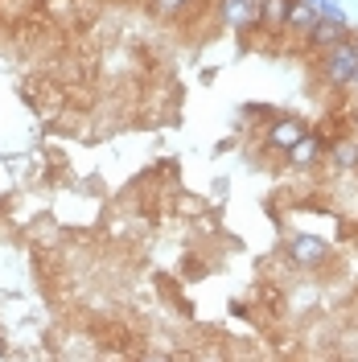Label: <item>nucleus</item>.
<instances>
[{
  "instance_id": "423d86ee",
  "label": "nucleus",
  "mask_w": 358,
  "mask_h": 362,
  "mask_svg": "<svg viewBox=\"0 0 358 362\" xmlns=\"http://www.w3.org/2000/svg\"><path fill=\"white\" fill-rule=\"evenodd\" d=\"M321 173H358V136L354 132H342L330 136V148H325V169Z\"/></svg>"
},
{
  "instance_id": "1a4fd4ad",
  "label": "nucleus",
  "mask_w": 358,
  "mask_h": 362,
  "mask_svg": "<svg viewBox=\"0 0 358 362\" xmlns=\"http://www.w3.org/2000/svg\"><path fill=\"white\" fill-rule=\"evenodd\" d=\"M194 8V0H149V13L157 17V21H178Z\"/></svg>"
},
{
  "instance_id": "9b49d317",
  "label": "nucleus",
  "mask_w": 358,
  "mask_h": 362,
  "mask_svg": "<svg viewBox=\"0 0 358 362\" xmlns=\"http://www.w3.org/2000/svg\"><path fill=\"white\" fill-rule=\"evenodd\" d=\"M342 95H346V99H350V95H358V70H354V78L346 83V90H342Z\"/></svg>"
},
{
  "instance_id": "0eeeda50",
  "label": "nucleus",
  "mask_w": 358,
  "mask_h": 362,
  "mask_svg": "<svg viewBox=\"0 0 358 362\" xmlns=\"http://www.w3.org/2000/svg\"><path fill=\"white\" fill-rule=\"evenodd\" d=\"M346 33H354V21H330V17H321V21L309 29V37H305V49H309V58H317L321 49H330L334 42H342Z\"/></svg>"
},
{
  "instance_id": "f8f14e48",
  "label": "nucleus",
  "mask_w": 358,
  "mask_h": 362,
  "mask_svg": "<svg viewBox=\"0 0 358 362\" xmlns=\"http://www.w3.org/2000/svg\"><path fill=\"white\" fill-rule=\"evenodd\" d=\"M346 132H354V136H358V112H350V119H346Z\"/></svg>"
},
{
  "instance_id": "f257e3e1",
  "label": "nucleus",
  "mask_w": 358,
  "mask_h": 362,
  "mask_svg": "<svg viewBox=\"0 0 358 362\" xmlns=\"http://www.w3.org/2000/svg\"><path fill=\"white\" fill-rule=\"evenodd\" d=\"M280 264L292 272V276H317L334 264V243L317 230H301V226H289L280 235Z\"/></svg>"
},
{
  "instance_id": "f03ea898",
  "label": "nucleus",
  "mask_w": 358,
  "mask_h": 362,
  "mask_svg": "<svg viewBox=\"0 0 358 362\" xmlns=\"http://www.w3.org/2000/svg\"><path fill=\"white\" fill-rule=\"evenodd\" d=\"M317 62V83L325 90H346V83L354 78V70H358V33H346L342 42H334L330 49H321L313 58Z\"/></svg>"
},
{
  "instance_id": "20e7f679",
  "label": "nucleus",
  "mask_w": 358,
  "mask_h": 362,
  "mask_svg": "<svg viewBox=\"0 0 358 362\" xmlns=\"http://www.w3.org/2000/svg\"><path fill=\"white\" fill-rule=\"evenodd\" d=\"M313 124L305 119L301 112H268L264 115V124H260V144L268 148V153H284V148H292L301 136L309 132Z\"/></svg>"
},
{
  "instance_id": "9d476101",
  "label": "nucleus",
  "mask_w": 358,
  "mask_h": 362,
  "mask_svg": "<svg viewBox=\"0 0 358 362\" xmlns=\"http://www.w3.org/2000/svg\"><path fill=\"white\" fill-rule=\"evenodd\" d=\"M214 78H219V70H214V66H206V70H202V74H198V83H202V87H210Z\"/></svg>"
},
{
  "instance_id": "ddd939ff",
  "label": "nucleus",
  "mask_w": 358,
  "mask_h": 362,
  "mask_svg": "<svg viewBox=\"0 0 358 362\" xmlns=\"http://www.w3.org/2000/svg\"><path fill=\"white\" fill-rule=\"evenodd\" d=\"M354 33H358V29H354Z\"/></svg>"
},
{
  "instance_id": "6e6552de",
  "label": "nucleus",
  "mask_w": 358,
  "mask_h": 362,
  "mask_svg": "<svg viewBox=\"0 0 358 362\" xmlns=\"http://www.w3.org/2000/svg\"><path fill=\"white\" fill-rule=\"evenodd\" d=\"M317 21H321V13H317L309 0H292L289 4V21H284V37H292V42L301 45Z\"/></svg>"
},
{
  "instance_id": "39448f33",
  "label": "nucleus",
  "mask_w": 358,
  "mask_h": 362,
  "mask_svg": "<svg viewBox=\"0 0 358 362\" xmlns=\"http://www.w3.org/2000/svg\"><path fill=\"white\" fill-rule=\"evenodd\" d=\"M210 4H214V21L226 33H235V37L260 33V0H210Z\"/></svg>"
},
{
  "instance_id": "7ed1b4c3",
  "label": "nucleus",
  "mask_w": 358,
  "mask_h": 362,
  "mask_svg": "<svg viewBox=\"0 0 358 362\" xmlns=\"http://www.w3.org/2000/svg\"><path fill=\"white\" fill-rule=\"evenodd\" d=\"M325 148H330V136L321 132V128H309L292 148L280 153V165L289 173H296V177H317L325 169Z\"/></svg>"
}]
</instances>
